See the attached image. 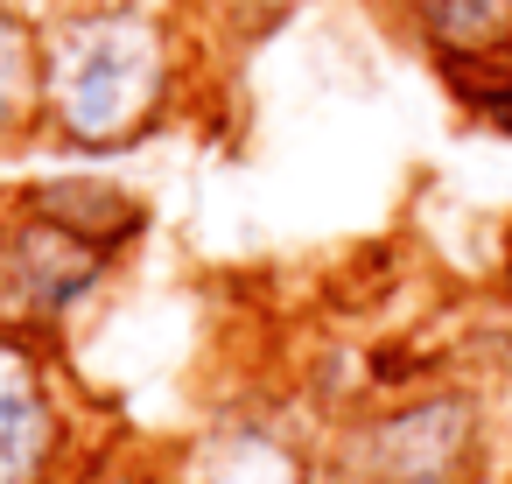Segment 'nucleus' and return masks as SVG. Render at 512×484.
Returning <instances> with one entry per match:
<instances>
[{
    "label": "nucleus",
    "mask_w": 512,
    "mask_h": 484,
    "mask_svg": "<svg viewBox=\"0 0 512 484\" xmlns=\"http://www.w3.org/2000/svg\"><path fill=\"white\" fill-rule=\"evenodd\" d=\"M470 456H477V414L463 393L407 400L358 435V477L365 484H463Z\"/></svg>",
    "instance_id": "nucleus-3"
},
{
    "label": "nucleus",
    "mask_w": 512,
    "mask_h": 484,
    "mask_svg": "<svg viewBox=\"0 0 512 484\" xmlns=\"http://www.w3.org/2000/svg\"><path fill=\"white\" fill-rule=\"evenodd\" d=\"M78 484H134V477H78Z\"/></svg>",
    "instance_id": "nucleus-8"
},
{
    "label": "nucleus",
    "mask_w": 512,
    "mask_h": 484,
    "mask_svg": "<svg viewBox=\"0 0 512 484\" xmlns=\"http://www.w3.org/2000/svg\"><path fill=\"white\" fill-rule=\"evenodd\" d=\"M141 225L148 211L99 176L15 190L0 204V330H57L85 295H99L106 267L127 239H141Z\"/></svg>",
    "instance_id": "nucleus-1"
},
{
    "label": "nucleus",
    "mask_w": 512,
    "mask_h": 484,
    "mask_svg": "<svg viewBox=\"0 0 512 484\" xmlns=\"http://www.w3.org/2000/svg\"><path fill=\"white\" fill-rule=\"evenodd\" d=\"M64 456L57 386L22 330H0V484H50Z\"/></svg>",
    "instance_id": "nucleus-4"
},
{
    "label": "nucleus",
    "mask_w": 512,
    "mask_h": 484,
    "mask_svg": "<svg viewBox=\"0 0 512 484\" xmlns=\"http://www.w3.org/2000/svg\"><path fill=\"white\" fill-rule=\"evenodd\" d=\"M176 85L169 29L148 8H78L43 29V127L64 148H134Z\"/></svg>",
    "instance_id": "nucleus-2"
},
{
    "label": "nucleus",
    "mask_w": 512,
    "mask_h": 484,
    "mask_svg": "<svg viewBox=\"0 0 512 484\" xmlns=\"http://www.w3.org/2000/svg\"><path fill=\"white\" fill-rule=\"evenodd\" d=\"M43 127V36L22 15H0V141Z\"/></svg>",
    "instance_id": "nucleus-6"
},
{
    "label": "nucleus",
    "mask_w": 512,
    "mask_h": 484,
    "mask_svg": "<svg viewBox=\"0 0 512 484\" xmlns=\"http://www.w3.org/2000/svg\"><path fill=\"white\" fill-rule=\"evenodd\" d=\"M470 99H477V113H484V120H498V127L512 134V78H491V85H470Z\"/></svg>",
    "instance_id": "nucleus-7"
},
{
    "label": "nucleus",
    "mask_w": 512,
    "mask_h": 484,
    "mask_svg": "<svg viewBox=\"0 0 512 484\" xmlns=\"http://www.w3.org/2000/svg\"><path fill=\"white\" fill-rule=\"evenodd\" d=\"M407 22L463 85L512 78V0H407Z\"/></svg>",
    "instance_id": "nucleus-5"
}]
</instances>
